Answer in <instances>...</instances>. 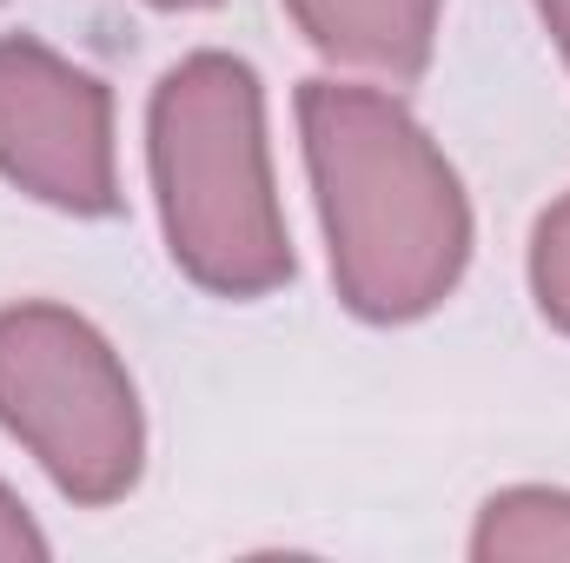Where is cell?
<instances>
[{
    "mask_svg": "<svg viewBox=\"0 0 570 563\" xmlns=\"http://www.w3.org/2000/svg\"><path fill=\"white\" fill-rule=\"evenodd\" d=\"M298 134L338 298L372 325H405L444 305L471 259V206L425 127L392 93L305 80Z\"/></svg>",
    "mask_w": 570,
    "mask_h": 563,
    "instance_id": "obj_1",
    "label": "cell"
},
{
    "mask_svg": "<svg viewBox=\"0 0 570 563\" xmlns=\"http://www.w3.org/2000/svg\"><path fill=\"white\" fill-rule=\"evenodd\" d=\"M146 134L173 266L219 298L279 292L292 279V239L266 166L259 73L233 53L179 60L153 93Z\"/></svg>",
    "mask_w": 570,
    "mask_h": 563,
    "instance_id": "obj_2",
    "label": "cell"
},
{
    "mask_svg": "<svg viewBox=\"0 0 570 563\" xmlns=\"http://www.w3.org/2000/svg\"><path fill=\"white\" fill-rule=\"evenodd\" d=\"M0 424L47 464L73 504H114L140 484V398L114 345L67 305L0 312Z\"/></svg>",
    "mask_w": 570,
    "mask_h": 563,
    "instance_id": "obj_3",
    "label": "cell"
},
{
    "mask_svg": "<svg viewBox=\"0 0 570 563\" xmlns=\"http://www.w3.org/2000/svg\"><path fill=\"white\" fill-rule=\"evenodd\" d=\"M0 172L60 213H120L114 93L27 33L0 40Z\"/></svg>",
    "mask_w": 570,
    "mask_h": 563,
    "instance_id": "obj_4",
    "label": "cell"
},
{
    "mask_svg": "<svg viewBox=\"0 0 570 563\" xmlns=\"http://www.w3.org/2000/svg\"><path fill=\"white\" fill-rule=\"evenodd\" d=\"M305 40L345 67H372L385 80H419L438 40V0H285Z\"/></svg>",
    "mask_w": 570,
    "mask_h": 563,
    "instance_id": "obj_5",
    "label": "cell"
},
{
    "mask_svg": "<svg viewBox=\"0 0 570 563\" xmlns=\"http://www.w3.org/2000/svg\"><path fill=\"white\" fill-rule=\"evenodd\" d=\"M478 557H544V551H570V497L564 491H504L484 504L478 524Z\"/></svg>",
    "mask_w": 570,
    "mask_h": 563,
    "instance_id": "obj_6",
    "label": "cell"
},
{
    "mask_svg": "<svg viewBox=\"0 0 570 563\" xmlns=\"http://www.w3.org/2000/svg\"><path fill=\"white\" fill-rule=\"evenodd\" d=\"M531 292H538L544 318L558 332H570V199H558L538 219V239H531Z\"/></svg>",
    "mask_w": 570,
    "mask_h": 563,
    "instance_id": "obj_7",
    "label": "cell"
},
{
    "mask_svg": "<svg viewBox=\"0 0 570 563\" xmlns=\"http://www.w3.org/2000/svg\"><path fill=\"white\" fill-rule=\"evenodd\" d=\"M47 544H40V531L20 517V504L0 491V557H40Z\"/></svg>",
    "mask_w": 570,
    "mask_h": 563,
    "instance_id": "obj_8",
    "label": "cell"
},
{
    "mask_svg": "<svg viewBox=\"0 0 570 563\" xmlns=\"http://www.w3.org/2000/svg\"><path fill=\"white\" fill-rule=\"evenodd\" d=\"M538 7H544V20H551V33H558V47L570 60V0H538Z\"/></svg>",
    "mask_w": 570,
    "mask_h": 563,
    "instance_id": "obj_9",
    "label": "cell"
},
{
    "mask_svg": "<svg viewBox=\"0 0 570 563\" xmlns=\"http://www.w3.org/2000/svg\"><path fill=\"white\" fill-rule=\"evenodd\" d=\"M153 7H213V0H153Z\"/></svg>",
    "mask_w": 570,
    "mask_h": 563,
    "instance_id": "obj_10",
    "label": "cell"
}]
</instances>
